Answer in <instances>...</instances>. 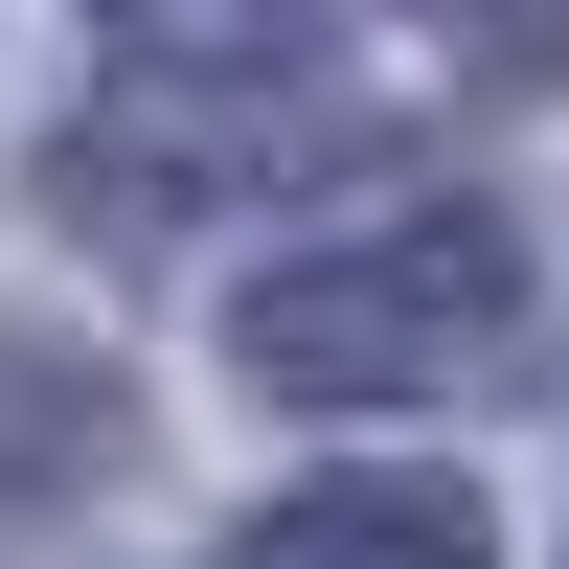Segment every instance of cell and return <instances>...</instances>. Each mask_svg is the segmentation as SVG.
Returning <instances> with one entry per match:
<instances>
[{
    "instance_id": "2",
    "label": "cell",
    "mask_w": 569,
    "mask_h": 569,
    "mask_svg": "<svg viewBox=\"0 0 569 569\" xmlns=\"http://www.w3.org/2000/svg\"><path fill=\"white\" fill-rule=\"evenodd\" d=\"M228 569H501L479 479H297L273 525H228Z\"/></svg>"
},
{
    "instance_id": "3",
    "label": "cell",
    "mask_w": 569,
    "mask_h": 569,
    "mask_svg": "<svg viewBox=\"0 0 569 569\" xmlns=\"http://www.w3.org/2000/svg\"><path fill=\"white\" fill-rule=\"evenodd\" d=\"M137 456V388L91 342H46V319H0V525H46V501H91Z\"/></svg>"
},
{
    "instance_id": "4",
    "label": "cell",
    "mask_w": 569,
    "mask_h": 569,
    "mask_svg": "<svg viewBox=\"0 0 569 569\" xmlns=\"http://www.w3.org/2000/svg\"><path fill=\"white\" fill-rule=\"evenodd\" d=\"M297 23H319V0H114V46H137V69H273Z\"/></svg>"
},
{
    "instance_id": "1",
    "label": "cell",
    "mask_w": 569,
    "mask_h": 569,
    "mask_svg": "<svg viewBox=\"0 0 569 569\" xmlns=\"http://www.w3.org/2000/svg\"><path fill=\"white\" fill-rule=\"evenodd\" d=\"M228 365L273 410H433L479 365H525V228L501 206H388V228H319L228 297Z\"/></svg>"
},
{
    "instance_id": "5",
    "label": "cell",
    "mask_w": 569,
    "mask_h": 569,
    "mask_svg": "<svg viewBox=\"0 0 569 569\" xmlns=\"http://www.w3.org/2000/svg\"><path fill=\"white\" fill-rule=\"evenodd\" d=\"M456 23V69H501V91H569V0H433Z\"/></svg>"
}]
</instances>
